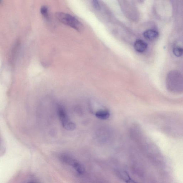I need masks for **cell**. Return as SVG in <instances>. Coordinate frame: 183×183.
I'll use <instances>...</instances> for the list:
<instances>
[{"label": "cell", "instance_id": "8", "mask_svg": "<svg viewBox=\"0 0 183 183\" xmlns=\"http://www.w3.org/2000/svg\"><path fill=\"white\" fill-rule=\"evenodd\" d=\"M173 52L176 56L180 57L183 54V49L182 48L179 46H175L173 48Z\"/></svg>", "mask_w": 183, "mask_h": 183}, {"label": "cell", "instance_id": "6", "mask_svg": "<svg viewBox=\"0 0 183 183\" xmlns=\"http://www.w3.org/2000/svg\"><path fill=\"white\" fill-rule=\"evenodd\" d=\"M158 33L154 30H147L143 33V36L146 40H152L156 39L158 36Z\"/></svg>", "mask_w": 183, "mask_h": 183}, {"label": "cell", "instance_id": "3", "mask_svg": "<svg viewBox=\"0 0 183 183\" xmlns=\"http://www.w3.org/2000/svg\"><path fill=\"white\" fill-rule=\"evenodd\" d=\"M59 116L63 126L67 130L72 131L75 129L76 126L74 123L70 121L64 108L60 106L58 110Z\"/></svg>", "mask_w": 183, "mask_h": 183}, {"label": "cell", "instance_id": "9", "mask_svg": "<svg viewBox=\"0 0 183 183\" xmlns=\"http://www.w3.org/2000/svg\"><path fill=\"white\" fill-rule=\"evenodd\" d=\"M40 12L42 15L45 18L48 17V8L45 6H43L40 8Z\"/></svg>", "mask_w": 183, "mask_h": 183}, {"label": "cell", "instance_id": "4", "mask_svg": "<svg viewBox=\"0 0 183 183\" xmlns=\"http://www.w3.org/2000/svg\"><path fill=\"white\" fill-rule=\"evenodd\" d=\"M62 160L64 163L72 167L78 174L82 175L85 172V169L83 166L73 158L68 156L64 155L62 156Z\"/></svg>", "mask_w": 183, "mask_h": 183}, {"label": "cell", "instance_id": "1", "mask_svg": "<svg viewBox=\"0 0 183 183\" xmlns=\"http://www.w3.org/2000/svg\"><path fill=\"white\" fill-rule=\"evenodd\" d=\"M168 90L174 93L183 92V86L182 76L177 72H172L168 74L167 81Z\"/></svg>", "mask_w": 183, "mask_h": 183}, {"label": "cell", "instance_id": "2", "mask_svg": "<svg viewBox=\"0 0 183 183\" xmlns=\"http://www.w3.org/2000/svg\"><path fill=\"white\" fill-rule=\"evenodd\" d=\"M56 18L60 22L78 31L81 30L83 26L77 19L70 14L62 12L55 14Z\"/></svg>", "mask_w": 183, "mask_h": 183}, {"label": "cell", "instance_id": "10", "mask_svg": "<svg viewBox=\"0 0 183 183\" xmlns=\"http://www.w3.org/2000/svg\"><path fill=\"white\" fill-rule=\"evenodd\" d=\"M93 5L95 8L96 9H99L100 8V4L97 1H92Z\"/></svg>", "mask_w": 183, "mask_h": 183}, {"label": "cell", "instance_id": "7", "mask_svg": "<svg viewBox=\"0 0 183 183\" xmlns=\"http://www.w3.org/2000/svg\"><path fill=\"white\" fill-rule=\"evenodd\" d=\"M96 116L99 119L105 120L109 118L110 114L109 112L107 110H101L96 113Z\"/></svg>", "mask_w": 183, "mask_h": 183}, {"label": "cell", "instance_id": "11", "mask_svg": "<svg viewBox=\"0 0 183 183\" xmlns=\"http://www.w3.org/2000/svg\"><path fill=\"white\" fill-rule=\"evenodd\" d=\"M126 183H137L135 181H134L133 180H132L130 178L127 180L126 181H125Z\"/></svg>", "mask_w": 183, "mask_h": 183}, {"label": "cell", "instance_id": "5", "mask_svg": "<svg viewBox=\"0 0 183 183\" xmlns=\"http://www.w3.org/2000/svg\"><path fill=\"white\" fill-rule=\"evenodd\" d=\"M148 45L144 41L137 40L134 42V48L135 50L138 53H143L147 49Z\"/></svg>", "mask_w": 183, "mask_h": 183}]
</instances>
